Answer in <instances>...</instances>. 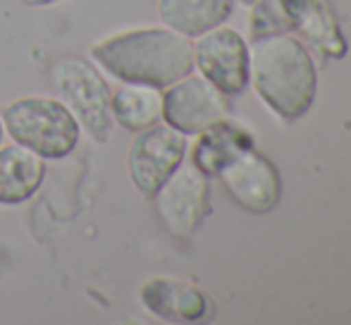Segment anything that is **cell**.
Wrapping results in <instances>:
<instances>
[{"instance_id":"8992f818","label":"cell","mask_w":351,"mask_h":325,"mask_svg":"<svg viewBox=\"0 0 351 325\" xmlns=\"http://www.w3.org/2000/svg\"><path fill=\"white\" fill-rule=\"evenodd\" d=\"M186 158V136L170 125H151L136 132L127 151L130 180L143 196L151 199L158 186Z\"/></svg>"},{"instance_id":"6da1fadb","label":"cell","mask_w":351,"mask_h":325,"mask_svg":"<svg viewBox=\"0 0 351 325\" xmlns=\"http://www.w3.org/2000/svg\"><path fill=\"white\" fill-rule=\"evenodd\" d=\"M91 62L122 84L167 88L194 72V43L167 27L127 29L93 43Z\"/></svg>"},{"instance_id":"9a60e30c","label":"cell","mask_w":351,"mask_h":325,"mask_svg":"<svg viewBox=\"0 0 351 325\" xmlns=\"http://www.w3.org/2000/svg\"><path fill=\"white\" fill-rule=\"evenodd\" d=\"M24 5H32V8H48V5H56L60 0H22Z\"/></svg>"},{"instance_id":"ba28073f","label":"cell","mask_w":351,"mask_h":325,"mask_svg":"<svg viewBox=\"0 0 351 325\" xmlns=\"http://www.w3.org/2000/svg\"><path fill=\"white\" fill-rule=\"evenodd\" d=\"M194 67L222 93L237 96L249 84V43L230 27H215L196 36Z\"/></svg>"},{"instance_id":"4fadbf2b","label":"cell","mask_w":351,"mask_h":325,"mask_svg":"<svg viewBox=\"0 0 351 325\" xmlns=\"http://www.w3.org/2000/svg\"><path fill=\"white\" fill-rule=\"evenodd\" d=\"M196 136H199V141H196L194 151H191V162L208 177H217V172L232 158H237L241 151L254 146V139H251L249 132L244 127L234 125L230 117L215 122V125H210L208 130H204Z\"/></svg>"},{"instance_id":"5bb4252c","label":"cell","mask_w":351,"mask_h":325,"mask_svg":"<svg viewBox=\"0 0 351 325\" xmlns=\"http://www.w3.org/2000/svg\"><path fill=\"white\" fill-rule=\"evenodd\" d=\"M112 120L130 132L158 125L162 120V91L148 84H122L112 91Z\"/></svg>"},{"instance_id":"8fae6325","label":"cell","mask_w":351,"mask_h":325,"mask_svg":"<svg viewBox=\"0 0 351 325\" xmlns=\"http://www.w3.org/2000/svg\"><path fill=\"white\" fill-rule=\"evenodd\" d=\"M46 160L19 144L0 146V206H19L38 191Z\"/></svg>"},{"instance_id":"7c38bea8","label":"cell","mask_w":351,"mask_h":325,"mask_svg":"<svg viewBox=\"0 0 351 325\" xmlns=\"http://www.w3.org/2000/svg\"><path fill=\"white\" fill-rule=\"evenodd\" d=\"M234 0H158L156 10L167 29L196 38L220 27L232 14Z\"/></svg>"},{"instance_id":"7a4b0ae2","label":"cell","mask_w":351,"mask_h":325,"mask_svg":"<svg viewBox=\"0 0 351 325\" xmlns=\"http://www.w3.org/2000/svg\"><path fill=\"white\" fill-rule=\"evenodd\" d=\"M249 82L282 120H296L311 108L318 86L313 58L287 34H263L249 46Z\"/></svg>"},{"instance_id":"52a82bcc","label":"cell","mask_w":351,"mask_h":325,"mask_svg":"<svg viewBox=\"0 0 351 325\" xmlns=\"http://www.w3.org/2000/svg\"><path fill=\"white\" fill-rule=\"evenodd\" d=\"M230 117V101L215 84L186 75L162 93V120L184 136H196Z\"/></svg>"},{"instance_id":"5b68a950","label":"cell","mask_w":351,"mask_h":325,"mask_svg":"<svg viewBox=\"0 0 351 325\" xmlns=\"http://www.w3.org/2000/svg\"><path fill=\"white\" fill-rule=\"evenodd\" d=\"M208 175L194 162H182L151 196L162 228L175 237H191L208 215Z\"/></svg>"},{"instance_id":"30bf717a","label":"cell","mask_w":351,"mask_h":325,"mask_svg":"<svg viewBox=\"0 0 351 325\" xmlns=\"http://www.w3.org/2000/svg\"><path fill=\"white\" fill-rule=\"evenodd\" d=\"M139 302L146 313L165 323H196L210 313L204 289L175 278L146 280L139 289Z\"/></svg>"},{"instance_id":"3957f363","label":"cell","mask_w":351,"mask_h":325,"mask_svg":"<svg viewBox=\"0 0 351 325\" xmlns=\"http://www.w3.org/2000/svg\"><path fill=\"white\" fill-rule=\"evenodd\" d=\"M0 120L14 144L34 151L43 160L67 158L82 139L77 117L56 96L14 98L3 108Z\"/></svg>"},{"instance_id":"2e32d148","label":"cell","mask_w":351,"mask_h":325,"mask_svg":"<svg viewBox=\"0 0 351 325\" xmlns=\"http://www.w3.org/2000/svg\"><path fill=\"white\" fill-rule=\"evenodd\" d=\"M3 136H5V130H3V120H0V146H3Z\"/></svg>"},{"instance_id":"9c48e42d","label":"cell","mask_w":351,"mask_h":325,"mask_svg":"<svg viewBox=\"0 0 351 325\" xmlns=\"http://www.w3.org/2000/svg\"><path fill=\"white\" fill-rule=\"evenodd\" d=\"M217 177L234 204L251 213H268L278 206L282 194L280 172L263 154L254 151V146L232 158Z\"/></svg>"},{"instance_id":"e0dca14e","label":"cell","mask_w":351,"mask_h":325,"mask_svg":"<svg viewBox=\"0 0 351 325\" xmlns=\"http://www.w3.org/2000/svg\"><path fill=\"white\" fill-rule=\"evenodd\" d=\"M241 3H256V0H241Z\"/></svg>"},{"instance_id":"277c9868","label":"cell","mask_w":351,"mask_h":325,"mask_svg":"<svg viewBox=\"0 0 351 325\" xmlns=\"http://www.w3.org/2000/svg\"><path fill=\"white\" fill-rule=\"evenodd\" d=\"M53 88L77 117L79 127L98 144H106L115 130L112 91L98 67L84 58H60L51 70Z\"/></svg>"}]
</instances>
